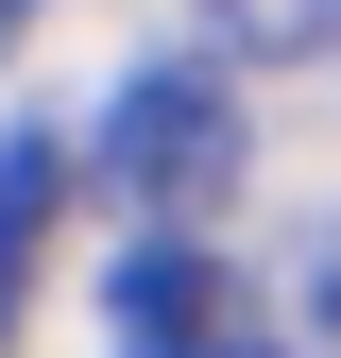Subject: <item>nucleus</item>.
Returning a JSON list of instances; mask_svg holds the SVG:
<instances>
[{
    "label": "nucleus",
    "instance_id": "1",
    "mask_svg": "<svg viewBox=\"0 0 341 358\" xmlns=\"http://www.w3.org/2000/svg\"><path fill=\"white\" fill-rule=\"evenodd\" d=\"M239 171H256V120L222 103V52L119 69V103H103V188L137 205V239H205V222L239 205Z\"/></svg>",
    "mask_w": 341,
    "mask_h": 358
},
{
    "label": "nucleus",
    "instance_id": "2",
    "mask_svg": "<svg viewBox=\"0 0 341 358\" xmlns=\"http://www.w3.org/2000/svg\"><path fill=\"white\" fill-rule=\"evenodd\" d=\"M119 358H290V307H256L205 239H137L119 256Z\"/></svg>",
    "mask_w": 341,
    "mask_h": 358
},
{
    "label": "nucleus",
    "instance_id": "3",
    "mask_svg": "<svg viewBox=\"0 0 341 358\" xmlns=\"http://www.w3.org/2000/svg\"><path fill=\"white\" fill-rule=\"evenodd\" d=\"M52 205H68V137H52V120H17V137H0V341H17V307H34Z\"/></svg>",
    "mask_w": 341,
    "mask_h": 358
},
{
    "label": "nucleus",
    "instance_id": "4",
    "mask_svg": "<svg viewBox=\"0 0 341 358\" xmlns=\"http://www.w3.org/2000/svg\"><path fill=\"white\" fill-rule=\"evenodd\" d=\"M205 52L222 69H324L341 52V0H205Z\"/></svg>",
    "mask_w": 341,
    "mask_h": 358
},
{
    "label": "nucleus",
    "instance_id": "5",
    "mask_svg": "<svg viewBox=\"0 0 341 358\" xmlns=\"http://www.w3.org/2000/svg\"><path fill=\"white\" fill-rule=\"evenodd\" d=\"M290 358H341V222H307L290 256Z\"/></svg>",
    "mask_w": 341,
    "mask_h": 358
},
{
    "label": "nucleus",
    "instance_id": "6",
    "mask_svg": "<svg viewBox=\"0 0 341 358\" xmlns=\"http://www.w3.org/2000/svg\"><path fill=\"white\" fill-rule=\"evenodd\" d=\"M0 34H17V0H0Z\"/></svg>",
    "mask_w": 341,
    "mask_h": 358
}]
</instances>
